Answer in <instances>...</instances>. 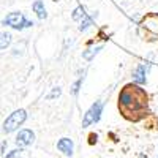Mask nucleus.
<instances>
[{
    "label": "nucleus",
    "mask_w": 158,
    "mask_h": 158,
    "mask_svg": "<svg viewBox=\"0 0 158 158\" xmlns=\"http://www.w3.org/2000/svg\"><path fill=\"white\" fill-rule=\"evenodd\" d=\"M5 158H30V152H29L27 149L19 147V149H16V150H11Z\"/></svg>",
    "instance_id": "nucleus-11"
},
{
    "label": "nucleus",
    "mask_w": 158,
    "mask_h": 158,
    "mask_svg": "<svg viewBox=\"0 0 158 158\" xmlns=\"http://www.w3.org/2000/svg\"><path fill=\"white\" fill-rule=\"evenodd\" d=\"M118 108L122 114L130 118V114H139L147 108V95L139 84H128L118 95Z\"/></svg>",
    "instance_id": "nucleus-1"
},
{
    "label": "nucleus",
    "mask_w": 158,
    "mask_h": 158,
    "mask_svg": "<svg viewBox=\"0 0 158 158\" xmlns=\"http://www.w3.org/2000/svg\"><path fill=\"white\" fill-rule=\"evenodd\" d=\"M13 35L8 32H0V49H6L11 44Z\"/></svg>",
    "instance_id": "nucleus-12"
},
{
    "label": "nucleus",
    "mask_w": 158,
    "mask_h": 158,
    "mask_svg": "<svg viewBox=\"0 0 158 158\" xmlns=\"http://www.w3.org/2000/svg\"><path fill=\"white\" fill-rule=\"evenodd\" d=\"M103 49V46H95V48H89L85 51H82V59L90 62V60H94V57L98 54V52Z\"/></svg>",
    "instance_id": "nucleus-10"
},
{
    "label": "nucleus",
    "mask_w": 158,
    "mask_h": 158,
    "mask_svg": "<svg viewBox=\"0 0 158 158\" xmlns=\"http://www.w3.org/2000/svg\"><path fill=\"white\" fill-rule=\"evenodd\" d=\"M84 74H85V71H82V74L77 77V81L71 85V94H73L74 97L79 94V89H81V85H82V82H84Z\"/></svg>",
    "instance_id": "nucleus-13"
},
{
    "label": "nucleus",
    "mask_w": 158,
    "mask_h": 158,
    "mask_svg": "<svg viewBox=\"0 0 158 158\" xmlns=\"http://www.w3.org/2000/svg\"><path fill=\"white\" fill-rule=\"evenodd\" d=\"M147 65H144V63H141V65H138V67L135 68V71H133V81L136 82V84H139V85H142V84H146L147 82Z\"/></svg>",
    "instance_id": "nucleus-6"
},
{
    "label": "nucleus",
    "mask_w": 158,
    "mask_h": 158,
    "mask_svg": "<svg viewBox=\"0 0 158 158\" xmlns=\"http://www.w3.org/2000/svg\"><path fill=\"white\" fill-rule=\"evenodd\" d=\"M25 120H27V112L25 109H16L13 111L3 122V131L5 133H13V131H16Z\"/></svg>",
    "instance_id": "nucleus-2"
},
{
    "label": "nucleus",
    "mask_w": 158,
    "mask_h": 158,
    "mask_svg": "<svg viewBox=\"0 0 158 158\" xmlns=\"http://www.w3.org/2000/svg\"><path fill=\"white\" fill-rule=\"evenodd\" d=\"M156 158H158V156H156Z\"/></svg>",
    "instance_id": "nucleus-16"
},
{
    "label": "nucleus",
    "mask_w": 158,
    "mask_h": 158,
    "mask_svg": "<svg viewBox=\"0 0 158 158\" xmlns=\"http://www.w3.org/2000/svg\"><path fill=\"white\" fill-rule=\"evenodd\" d=\"M97 13H92V15H85L82 19H81V24H79V30L81 32H85L92 24H94V21L97 19Z\"/></svg>",
    "instance_id": "nucleus-8"
},
{
    "label": "nucleus",
    "mask_w": 158,
    "mask_h": 158,
    "mask_svg": "<svg viewBox=\"0 0 158 158\" xmlns=\"http://www.w3.org/2000/svg\"><path fill=\"white\" fill-rule=\"evenodd\" d=\"M85 15H87V13H85V8H84V6H77V8L73 11L71 18H73L74 21H81V19H82Z\"/></svg>",
    "instance_id": "nucleus-14"
},
{
    "label": "nucleus",
    "mask_w": 158,
    "mask_h": 158,
    "mask_svg": "<svg viewBox=\"0 0 158 158\" xmlns=\"http://www.w3.org/2000/svg\"><path fill=\"white\" fill-rule=\"evenodd\" d=\"M2 25H8V27H13L16 30H22L25 27H32L33 22L32 21H27L25 16L19 11H13L10 15H6L3 19H2Z\"/></svg>",
    "instance_id": "nucleus-3"
},
{
    "label": "nucleus",
    "mask_w": 158,
    "mask_h": 158,
    "mask_svg": "<svg viewBox=\"0 0 158 158\" xmlns=\"http://www.w3.org/2000/svg\"><path fill=\"white\" fill-rule=\"evenodd\" d=\"M33 11L36 13V16L40 19H46L48 18V13H46V8H44V3H43V0H35L33 5H32Z\"/></svg>",
    "instance_id": "nucleus-9"
},
{
    "label": "nucleus",
    "mask_w": 158,
    "mask_h": 158,
    "mask_svg": "<svg viewBox=\"0 0 158 158\" xmlns=\"http://www.w3.org/2000/svg\"><path fill=\"white\" fill-rule=\"evenodd\" d=\"M101 112H103V103L101 101H95L94 104L90 106V109L84 114V118H82V127L87 128L90 127L92 123H97L101 117Z\"/></svg>",
    "instance_id": "nucleus-4"
},
{
    "label": "nucleus",
    "mask_w": 158,
    "mask_h": 158,
    "mask_svg": "<svg viewBox=\"0 0 158 158\" xmlns=\"http://www.w3.org/2000/svg\"><path fill=\"white\" fill-rule=\"evenodd\" d=\"M33 141H35V133H33L32 130H27V128L21 130L19 133H18V136H16V139H15L16 146L18 147H22V149H27L29 146H32Z\"/></svg>",
    "instance_id": "nucleus-5"
},
{
    "label": "nucleus",
    "mask_w": 158,
    "mask_h": 158,
    "mask_svg": "<svg viewBox=\"0 0 158 158\" xmlns=\"http://www.w3.org/2000/svg\"><path fill=\"white\" fill-rule=\"evenodd\" d=\"M57 149L65 155V156H73V150H74V144L70 138H62L57 142Z\"/></svg>",
    "instance_id": "nucleus-7"
},
{
    "label": "nucleus",
    "mask_w": 158,
    "mask_h": 158,
    "mask_svg": "<svg viewBox=\"0 0 158 158\" xmlns=\"http://www.w3.org/2000/svg\"><path fill=\"white\" fill-rule=\"evenodd\" d=\"M60 92H62V90H60V87H54V89H52V92H51V94H49L46 98H48V100L56 98V97H59V95H60Z\"/></svg>",
    "instance_id": "nucleus-15"
}]
</instances>
